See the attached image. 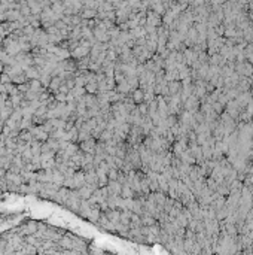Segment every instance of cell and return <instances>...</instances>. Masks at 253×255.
<instances>
[{
    "label": "cell",
    "instance_id": "1",
    "mask_svg": "<svg viewBox=\"0 0 253 255\" xmlns=\"http://www.w3.org/2000/svg\"><path fill=\"white\" fill-rule=\"evenodd\" d=\"M81 146H82V151H85V152H88V154H93L95 151V142H94L91 137L86 139V140H82Z\"/></svg>",
    "mask_w": 253,
    "mask_h": 255
},
{
    "label": "cell",
    "instance_id": "2",
    "mask_svg": "<svg viewBox=\"0 0 253 255\" xmlns=\"http://www.w3.org/2000/svg\"><path fill=\"white\" fill-rule=\"evenodd\" d=\"M27 81H28V78H27V75H25L24 72H21L19 75H15V76H12V82H14V84H17V85L24 84V82H27Z\"/></svg>",
    "mask_w": 253,
    "mask_h": 255
},
{
    "label": "cell",
    "instance_id": "3",
    "mask_svg": "<svg viewBox=\"0 0 253 255\" xmlns=\"http://www.w3.org/2000/svg\"><path fill=\"white\" fill-rule=\"evenodd\" d=\"M143 97H144V93L142 90H135L134 94H133V100L137 103H142L143 102Z\"/></svg>",
    "mask_w": 253,
    "mask_h": 255
},
{
    "label": "cell",
    "instance_id": "4",
    "mask_svg": "<svg viewBox=\"0 0 253 255\" xmlns=\"http://www.w3.org/2000/svg\"><path fill=\"white\" fill-rule=\"evenodd\" d=\"M179 88H180V84H179V82H176V84H174V82H171V84H170V93H171V94L177 93V91H179Z\"/></svg>",
    "mask_w": 253,
    "mask_h": 255
},
{
    "label": "cell",
    "instance_id": "5",
    "mask_svg": "<svg viewBox=\"0 0 253 255\" xmlns=\"http://www.w3.org/2000/svg\"><path fill=\"white\" fill-rule=\"evenodd\" d=\"M121 191H122V196L125 197V198H130V197H131V189H130V188H125V187H124L122 189H121Z\"/></svg>",
    "mask_w": 253,
    "mask_h": 255
},
{
    "label": "cell",
    "instance_id": "6",
    "mask_svg": "<svg viewBox=\"0 0 253 255\" xmlns=\"http://www.w3.org/2000/svg\"><path fill=\"white\" fill-rule=\"evenodd\" d=\"M109 178L113 181V179H116L118 178V173H116V170L115 169H112V170H109Z\"/></svg>",
    "mask_w": 253,
    "mask_h": 255
},
{
    "label": "cell",
    "instance_id": "7",
    "mask_svg": "<svg viewBox=\"0 0 253 255\" xmlns=\"http://www.w3.org/2000/svg\"><path fill=\"white\" fill-rule=\"evenodd\" d=\"M139 111L142 112V113H146V104H140L139 106Z\"/></svg>",
    "mask_w": 253,
    "mask_h": 255
}]
</instances>
